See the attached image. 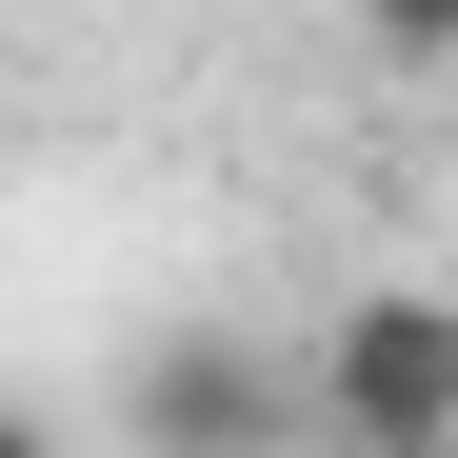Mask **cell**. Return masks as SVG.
Listing matches in <instances>:
<instances>
[{
    "mask_svg": "<svg viewBox=\"0 0 458 458\" xmlns=\"http://www.w3.org/2000/svg\"><path fill=\"white\" fill-rule=\"evenodd\" d=\"M299 438L339 458H458V299L438 279H359L319 359H299Z\"/></svg>",
    "mask_w": 458,
    "mask_h": 458,
    "instance_id": "cell-1",
    "label": "cell"
},
{
    "mask_svg": "<svg viewBox=\"0 0 458 458\" xmlns=\"http://www.w3.org/2000/svg\"><path fill=\"white\" fill-rule=\"evenodd\" d=\"M120 438L140 458H299V359H259L240 319H160L120 359Z\"/></svg>",
    "mask_w": 458,
    "mask_h": 458,
    "instance_id": "cell-2",
    "label": "cell"
},
{
    "mask_svg": "<svg viewBox=\"0 0 458 458\" xmlns=\"http://www.w3.org/2000/svg\"><path fill=\"white\" fill-rule=\"evenodd\" d=\"M359 40L399 60V81H458V0H359Z\"/></svg>",
    "mask_w": 458,
    "mask_h": 458,
    "instance_id": "cell-3",
    "label": "cell"
},
{
    "mask_svg": "<svg viewBox=\"0 0 458 458\" xmlns=\"http://www.w3.org/2000/svg\"><path fill=\"white\" fill-rule=\"evenodd\" d=\"M0 458H60V419H21V399H0Z\"/></svg>",
    "mask_w": 458,
    "mask_h": 458,
    "instance_id": "cell-4",
    "label": "cell"
}]
</instances>
